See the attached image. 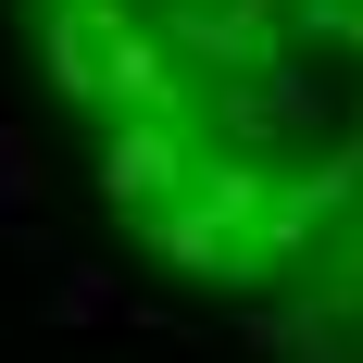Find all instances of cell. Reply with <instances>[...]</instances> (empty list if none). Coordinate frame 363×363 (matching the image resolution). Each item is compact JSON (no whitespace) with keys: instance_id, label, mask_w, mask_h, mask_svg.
<instances>
[{"instance_id":"cell-2","label":"cell","mask_w":363,"mask_h":363,"mask_svg":"<svg viewBox=\"0 0 363 363\" xmlns=\"http://www.w3.org/2000/svg\"><path fill=\"white\" fill-rule=\"evenodd\" d=\"M50 326H163L150 301H125V276L113 263H50V301H38Z\"/></svg>"},{"instance_id":"cell-1","label":"cell","mask_w":363,"mask_h":363,"mask_svg":"<svg viewBox=\"0 0 363 363\" xmlns=\"http://www.w3.org/2000/svg\"><path fill=\"white\" fill-rule=\"evenodd\" d=\"M188 163H201V113H113V138H101V213H125L138 225L150 201H176L188 188Z\"/></svg>"},{"instance_id":"cell-5","label":"cell","mask_w":363,"mask_h":363,"mask_svg":"<svg viewBox=\"0 0 363 363\" xmlns=\"http://www.w3.org/2000/svg\"><path fill=\"white\" fill-rule=\"evenodd\" d=\"M338 289L363 301V213H351V238H338Z\"/></svg>"},{"instance_id":"cell-6","label":"cell","mask_w":363,"mask_h":363,"mask_svg":"<svg viewBox=\"0 0 363 363\" xmlns=\"http://www.w3.org/2000/svg\"><path fill=\"white\" fill-rule=\"evenodd\" d=\"M351 50H363V13H351Z\"/></svg>"},{"instance_id":"cell-4","label":"cell","mask_w":363,"mask_h":363,"mask_svg":"<svg viewBox=\"0 0 363 363\" xmlns=\"http://www.w3.org/2000/svg\"><path fill=\"white\" fill-rule=\"evenodd\" d=\"M351 13H363V0H289V26H301V38H351Z\"/></svg>"},{"instance_id":"cell-3","label":"cell","mask_w":363,"mask_h":363,"mask_svg":"<svg viewBox=\"0 0 363 363\" xmlns=\"http://www.w3.org/2000/svg\"><path fill=\"white\" fill-rule=\"evenodd\" d=\"M0 225H13V238L38 225V150H26V125H13V101H0Z\"/></svg>"}]
</instances>
